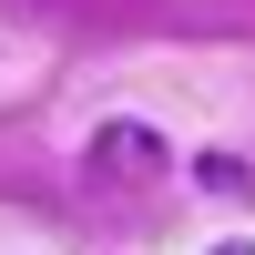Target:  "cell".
<instances>
[{
  "instance_id": "cell-1",
  "label": "cell",
  "mask_w": 255,
  "mask_h": 255,
  "mask_svg": "<svg viewBox=\"0 0 255 255\" xmlns=\"http://www.w3.org/2000/svg\"><path fill=\"white\" fill-rule=\"evenodd\" d=\"M163 163H174V153H163L153 123H102L92 153H82V174H92V194H133V184H153Z\"/></svg>"
},
{
  "instance_id": "cell-2",
  "label": "cell",
  "mask_w": 255,
  "mask_h": 255,
  "mask_svg": "<svg viewBox=\"0 0 255 255\" xmlns=\"http://www.w3.org/2000/svg\"><path fill=\"white\" fill-rule=\"evenodd\" d=\"M215 255H255V245H245V235H235V245H215Z\"/></svg>"
}]
</instances>
